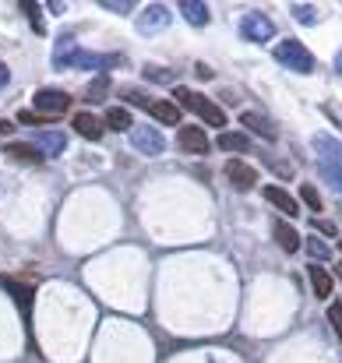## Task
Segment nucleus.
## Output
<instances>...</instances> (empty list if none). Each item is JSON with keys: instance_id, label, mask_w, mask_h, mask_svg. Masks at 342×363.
I'll list each match as a JSON object with an SVG mask.
<instances>
[{"instance_id": "obj_1", "label": "nucleus", "mask_w": 342, "mask_h": 363, "mask_svg": "<svg viewBox=\"0 0 342 363\" xmlns=\"http://www.w3.org/2000/svg\"><path fill=\"white\" fill-rule=\"evenodd\" d=\"M173 96H177V103H180V106H187L194 117H202L209 127H226V110H223V106H216L209 96L191 92V89H184V85H177V89H173Z\"/></svg>"}, {"instance_id": "obj_2", "label": "nucleus", "mask_w": 342, "mask_h": 363, "mask_svg": "<svg viewBox=\"0 0 342 363\" xmlns=\"http://www.w3.org/2000/svg\"><path fill=\"white\" fill-rule=\"evenodd\" d=\"M275 60H279L282 67L297 71V74H311V71H314V53H311L300 39H282V43L275 46Z\"/></svg>"}, {"instance_id": "obj_3", "label": "nucleus", "mask_w": 342, "mask_h": 363, "mask_svg": "<svg viewBox=\"0 0 342 363\" xmlns=\"http://www.w3.org/2000/svg\"><path fill=\"white\" fill-rule=\"evenodd\" d=\"M0 289L18 303V314H21V321L28 325V318H32V303H35V289H32L28 282H21V279H11V275H0Z\"/></svg>"}, {"instance_id": "obj_4", "label": "nucleus", "mask_w": 342, "mask_h": 363, "mask_svg": "<svg viewBox=\"0 0 342 363\" xmlns=\"http://www.w3.org/2000/svg\"><path fill=\"white\" fill-rule=\"evenodd\" d=\"M240 35H243L247 43H268V39L275 35V25H272V18H268V14L250 11V14H243V18H240Z\"/></svg>"}, {"instance_id": "obj_5", "label": "nucleus", "mask_w": 342, "mask_h": 363, "mask_svg": "<svg viewBox=\"0 0 342 363\" xmlns=\"http://www.w3.org/2000/svg\"><path fill=\"white\" fill-rule=\"evenodd\" d=\"M71 110V96L67 92H60V89H39L35 92V113H43V117H60V113H67Z\"/></svg>"}, {"instance_id": "obj_6", "label": "nucleus", "mask_w": 342, "mask_h": 363, "mask_svg": "<svg viewBox=\"0 0 342 363\" xmlns=\"http://www.w3.org/2000/svg\"><path fill=\"white\" fill-rule=\"evenodd\" d=\"M127 134H131V145H134L141 155H162V148H166L162 134H159L155 127H148V123H138V127H131Z\"/></svg>"}, {"instance_id": "obj_7", "label": "nucleus", "mask_w": 342, "mask_h": 363, "mask_svg": "<svg viewBox=\"0 0 342 363\" xmlns=\"http://www.w3.org/2000/svg\"><path fill=\"white\" fill-rule=\"evenodd\" d=\"M177 148L187 152V155H205L212 145H209V138H205V130H202L198 123H184V127L177 130Z\"/></svg>"}, {"instance_id": "obj_8", "label": "nucleus", "mask_w": 342, "mask_h": 363, "mask_svg": "<svg viewBox=\"0 0 342 363\" xmlns=\"http://www.w3.org/2000/svg\"><path fill=\"white\" fill-rule=\"evenodd\" d=\"M159 28H170V7L166 4H148L141 11V18H138V32L141 35H152Z\"/></svg>"}, {"instance_id": "obj_9", "label": "nucleus", "mask_w": 342, "mask_h": 363, "mask_svg": "<svg viewBox=\"0 0 342 363\" xmlns=\"http://www.w3.org/2000/svg\"><path fill=\"white\" fill-rule=\"evenodd\" d=\"M223 177H226L236 191H250V187L258 184V169L247 166V162H240V159H229L226 169H223Z\"/></svg>"}, {"instance_id": "obj_10", "label": "nucleus", "mask_w": 342, "mask_h": 363, "mask_svg": "<svg viewBox=\"0 0 342 363\" xmlns=\"http://www.w3.org/2000/svg\"><path fill=\"white\" fill-rule=\"evenodd\" d=\"M71 127L82 134V138H89V141H99L103 134H106V123L99 121L96 113H89V110H82V113H75V121H71Z\"/></svg>"}, {"instance_id": "obj_11", "label": "nucleus", "mask_w": 342, "mask_h": 363, "mask_svg": "<svg viewBox=\"0 0 342 363\" xmlns=\"http://www.w3.org/2000/svg\"><path fill=\"white\" fill-rule=\"evenodd\" d=\"M240 123H243L247 130H254L258 138H265V141H275V138H279V130H275V123L268 121L265 113H254V110H243V113H240Z\"/></svg>"}, {"instance_id": "obj_12", "label": "nucleus", "mask_w": 342, "mask_h": 363, "mask_svg": "<svg viewBox=\"0 0 342 363\" xmlns=\"http://www.w3.org/2000/svg\"><path fill=\"white\" fill-rule=\"evenodd\" d=\"M75 53H78V39H75V32H67V35H60V39H57V50H53V67H57V71H64V67H71V60H75Z\"/></svg>"}, {"instance_id": "obj_13", "label": "nucleus", "mask_w": 342, "mask_h": 363, "mask_svg": "<svg viewBox=\"0 0 342 363\" xmlns=\"http://www.w3.org/2000/svg\"><path fill=\"white\" fill-rule=\"evenodd\" d=\"M177 7L184 11V18H187L194 28H205V25H209V4H202V0H180Z\"/></svg>"}, {"instance_id": "obj_14", "label": "nucleus", "mask_w": 342, "mask_h": 363, "mask_svg": "<svg viewBox=\"0 0 342 363\" xmlns=\"http://www.w3.org/2000/svg\"><path fill=\"white\" fill-rule=\"evenodd\" d=\"M261 194H265V201H272V205H275L279 212H286V216H297V212H300L297 198H289V194H286L282 187H265Z\"/></svg>"}, {"instance_id": "obj_15", "label": "nucleus", "mask_w": 342, "mask_h": 363, "mask_svg": "<svg viewBox=\"0 0 342 363\" xmlns=\"http://www.w3.org/2000/svg\"><path fill=\"white\" fill-rule=\"evenodd\" d=\"M307 279H311V286H314V296H321V300L332 296V275H329L321 264H307Z\"/></svg>"}, {"instance_id": "obj_16", "label": "nucleus", "mask_w": 342, "mask_h": 363, "mask_svg": "<svg viewBox=\"0 0 342 363\" xmlns=\"http://www.w3.org/2000/svg\"><path fill=\"white\" fill-rule=\"evenodd\" d=\"M106 64H116V57L92 53V50H82V46H78V53H75V60H71V67H85V71H92V67H106Z\"/></svg>"}, {"instance_id": "obj_17", "label": "nucleus", "mask_w": 342, "mask_h": 363, "mask_svg": "<svg viewBox=\"0 0 342 363\" xmlns=\"http://www.w3.org/2000/svg\"><path fill=\"white\" fill-rule=\"evenodd\" d=\"M148 113L155 117V121H162V123H180V106L177 103H166V99H152V106H148Z\"/></svg>"}, {"instance_id": "obj_18", "label": "nucleus", "mask_w": 342, "mask_h": 363, "mask_svg": "<svg viewBox=\"0 0 342 363\" xmlns=\"http://www.w3.org/2000/svg\"><path fill=\"white\" fill-rule=\"evenodd\" d=\"M275 243H279L286 254H297V250H300V233H297L293 226H286V223H275Z\"/></svg>"}, {"instance_id": "obj_19", "label": "nucleus", "mask_w": 342, "mask_h": 363, "mask_svg": "<svg viewBox=\"0 0 342 363\" xmlns=\"http://www.w3.org/2000/svg\"><path fill=\"white\" fill-rule=\"evenodd\" d=\"M14 162H43V152L35 148V145H21V141H14V145H7L4 148Z\"/></svg>"}, {"instance_id": "obj_20", "label": "nucleus", "mask_w": 342, "mask_h": 363, "mask_svg": "<svg viewBox=\"0 0 342 363\" xmlns=\"http://www.w3.org/2000/svg\"><path fill=\"white\" fill-rule=\"evenodd\" d=\"M216 148H223V152H247L250 148V138L247 134H236V130H223L219 141H216Z\"/></svg>"}, {"instance_id": "obj_21", "label": "nucleus", "mask_w": 342, "mask_h": 363, "mask_svg": "<svg viewBox=\"0 0 342 363\" xmlns=\"http://www.w3.org/2000/svg\"><path fill=\"white\" fill-rule=\"evenodd\" d=\"M314 145H318V152H321V162H342V145H336L329 134H318Z\"/></svg>"}, {"instance_id": "obj_22", "label": "nucleus", "mask_w": 342, "mask_h": 363, "mask_svg": "<svg viewBox=\"0 0 342 363\" xmlns=\"http://www.w3.org/2000/svg\"><path fill=\"white\" fill-rule=\"evenodd\" d=\"M39 145H43L50 155H60V152L67 148V138H64V134H43V138H35V148H39Z\"/></svg>"}, {"instance_id": "obj_23", "label": "nucleus", "mask_w": 342, "mask_h": 363, "mask_svg": "<svg viewBox=\"0 0 342 363\" xmlns=\"http://www.w3.org/2000/svg\"><path fill=\"white\" fill-rule=\"evenodd\" d=\"M103 123H106V127H114V130H131V127H134L127 110H110V113L103 117Z\"/></svg>"}, {"instance_id": "obj_24", "label": "nucleus", "mask_w": 342, "mask_h": 363, "mask_svg": "<svg viewBox=\"0 0 342 363\" xmlns=\"http://www.w3.org/2000/svg\"><path fill=\"white\" fill-rule=\"evenodd\" d=\"M321 177L342 194V162H321Z\"/></svg>"}, {"instance_id": "obj_25", "label": "nucleus", "mask_w": 342, "mask_h": 363, "mask_svg": "<svg viewBox=\"0 0 342 363\" xmlns=\"http://www.w3.org/2000/svg\"><path fill=\"white\" fill-rule=\"evenodd\" d=\"M18 7H21V14H25V18L32 21V28H35V32L43 35V18H39V4H35V0H21Z\"/></svg>"}, {"instance_id": "obj_26", "label": "nucleus", "mask_w": 342, "mask_h": 363, "mask_svg": "<svg viewBox=\"0 0 342 363\" xmlns=\"http://www.w3.org/2000/svg\"><path fill=\"white\" fill-rule=\"evenodd\" d=\"M106 92H110V78H106V74H99V78L89 85V99H92V103H103V99H106Z\"/></svg>"}, {"instance_id": "obj_27", "label": "nucleus", "mask_w": 342, "mask_h": 363, "mask_svg": "<svg viewBox=\"0 0 342 363\" xmlns=\"http://www.w3.org/2000/svg\"><path fill=\"white\" fill-rule=\"evenodd\" d=\"M300 201H304V205H311V212H321V194H318L311 184H304V187H300Z\"/></svg>"}, {"instance_id": "obj_28", "label": "nucleus", "mask_w": 342, "mask_h": 363, "mask_svg": "<svg viewBox=\"0 0 342 363\" xmlns=\"http://www.w3.org/2000/svg\"><path fill=\"white\" fill-rule=\"evenodd\" d=\"M18 123L39 127V123H53V117H43V113H35V110H21V113H18Z\"/></svg>"}, {"instance_id": "obj_29", "label": "nucleus", "mask_w": 342, "mask_h": 363, "mask_svg": "<svg viewBox=\"0 0 342 363\" xmlns=\"http://www.w3.org/2000/svg\"><path fill=\"white\" fill-rule=\"evenodd\" d=\"M293 18H297V21H304V25H311L318 14L311 11V4H293Z\"/></svg>"}, {"instance_id": "obj_30", "label": "nucleus", "mask_w": 342, "mask_h": 363, "mask_svg": "<svg viewBox=\"0 0 342 363\" xmlns=\"http://www.w3.org/2000/svg\"><path fill=\"white\" fill-rule=\"evenodd\" d=\"M329 321H332V328H336V335L342 342V303H329Z\"/></svg>"}, {"instance_id": "obj_31", "label": "nucleus", "mask_w": 342, "mask_h": 363, "mask_svg": "<svg viewBox=\"0 0 342 363\" xmlns=\"http://www.w3.org/2000/svg\"><path fill=\"white\" fill-rule=\"evenodd\" d=\"M145 78H152V82H173V71H166V67H145Z\"/></svg>"}, {"instance_id": "obj_32", "label": "nucleus", "mask_w": 342, "mask_h": 363, "mask_svg": "<svg viewBox=\"0 0 342 363\" xmlns=\"http://www.w3.org/2000/svg\"><path fill=\"white\" fill-rule=\"evenodd\" d=\"M99 7H106V11H116V14H127V11H131L134 4H131V0H103Z\"/></svg>"}, {"instance_id": "obj_33", "label": "nucleus", "mask_w": 342, "mask_h": 363, "mask_svg": "<svg viewBox=\"0 0 342 363\" xmlns=\"http://www.w3.org/2000/svg\"><path fill=\"white\" fill-rule=\"evenodd\" d=\"M123 99H127V103H134V106H145V110L152 106V99H148V96H141V92H134V89H127V92H123Z\"/></svg>"}, {"instance_id": "obj_34", "label": "nucleus", "mask_w": 342, "mask_h": 363, "mask_svg": "<svg viewBox=\"0 0 342 363\" xmlns=\"http://www.w3.org/2000/svg\"><path fill=\"white\" fill-rule=\"evenodd\" d=\"M307 250H311L318 261H329V247H325L321 240H307Z\"/></svg>"}, {"instance_id": "obj_35", "label": "nucleus", "mask_w": 342, "mask_h": 363, "mask_svg": "<svg viewBox=\"0 0 342 363\" xmlns=\"http://www.w3.org/2000/svg\"><path fill=\"white\" fill-rule=\"evenodd\" d=\"M46 7H50V14H64V11H67V4H64V0H50Z\"/></svg>"}, {"instance_id": "obj_36", "label": "nucleus", "mask_w": 342, "mask_h": 363, "mask_svg": "<svg viewBox=\"0 0 342 363\" xmlns=\"http://www.w3.org/2000/svg\"><path fill=\"white\" fill-rule=\"evenodd\" d=\"M7 78H11V74H7V67L0 64V85H7Z\"/></svg>"}, {"instance_id": "obj_37", "label": "nucleus", "mask_w": 342, "mask_h": 363, "mask_svg": "<svg viewBox=\"0 0 342 363\" xmlns=\"http://www.w3.org/2000/svg\"><path fill=\"white\" fill-rule=\"evenodd\" d=\"M0 134H11V121H0Z\"/></svg>"}, {"instance_id": "obj_38", "label": "nucleus", "mask_w": 342, "mask_h": 363, "mask_svg": "<svg viewBox=\"0 0 342 363\" xmlns=\"http://www.w3.org/2000/svg\"><path fill=\"white\" fill-rule=\"evenodd\" d=\"M336 67H339V71H342V53H339V57H336Z\"/></svg>"}, {"instance_id": "obj_39", "label": "nucleus", "mask_w": 342, "mask_h": 363, "mask_svg": "<svg viewBox=\"0 0 342 363\" xmlns=\"http://www.w3.org/2000/svg\"><path fill=\"white\" fill-rule=\"evenodd\" d=\"M339 250H342V243H339Z\"/></svg>"}]
</instances>
